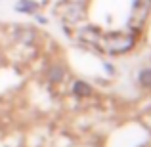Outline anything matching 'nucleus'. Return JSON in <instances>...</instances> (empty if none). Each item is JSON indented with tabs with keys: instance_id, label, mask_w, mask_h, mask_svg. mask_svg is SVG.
<instances>
[{
	"instance_id": "nucleus-1",
	"label": "nucleus",
	"mask_w": 151,
	"mask_h": 147,
	"mask_svg": "<svg viewBox=\"0 0 151 147\" xmlns=\"http://www.w3.org/2000/svg\"><path fill=\"white\" fill-rule=\"evenodd\" d=\"M151 10V0H136V4H134V11H132V17H130V25L132 27H142L145 21V17H147Z\"/></svg>"
},
{
	"instance_id": "nucleus-2",
	"label": "nucleus",
	"mask_w": 151,
	"mask_h": 147,
	"mask_svg": "<svg viewBox=\"0 0 151 147\" xmlns=\"http://www.w3.org/2000/svg\"><path fill=\"white\" fill-rule=\"evenodd\" d=\"M37 8L38 6H37V4H33L31 0H21V2L15 6V10H17V11H25V14H31V11H35Z\"/></svg>"
}]
</instances>
